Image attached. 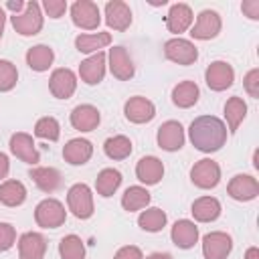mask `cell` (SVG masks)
<instances>
[{"label":"cell","mask_w":259,"mask_h":259,"mask_svg":"<svg viewBox=\"0 0 259 259\" xmlns=\"http://www.w3.org/2000/svg\"><path fill=\"white\" fill-rule=\"evenodd\" d=\"M227 125L217 115H200L188 125V138L198 152H219L227 142Z\"/></svg>","instance_id":"obj_1"},{"label":"cell","mask_w":259,"mask_h":259,"mask_svg":"<svg viewBox=\"0 0 259 259\" xmlns=\"http://www.w3.org/2000/svg\"><path fill=\"white\" fill-rule=\"evenodd\" d=\"M10 24L22 36H34V34H38L42 30V24H45V14H42L40 4L36 0L26 2L24 12L14 14V16L10 14Z\"/></svg>","instance_id":"obj_2"},{"label":"cell","mask_w":259,"mask_h":259,"mask_svg":"<svg viewBox=\"0 0 259 259\" xmlns=\"http://www.w3.org/2000/svg\"><path fill=\"white\" fill-rule=\"evenodd\" d=\"M67 208L73 212V217L81 221L93 217V192L85 182H77L67 190Z\"/></svg>","instance_id":"obj_3"},{"label":"cell","mask_w":259,"mask_h":259,"mask_svg":"<svg viewBox=\"0 0 259 259\" xmlns=\"http://www.w3.org/2000/svg\"><path fill=\"white\" fill-rule=\"evenodd\" d=\"M67 221L65 204L57 198H42L34 208V223L40 229H59Z\"/></svg>","instance_id":"obj_4"},{"label":"cell","mask_w":259,"mask_h":259,"mask_svg":"<svg viewBox=\"0 0 259 259\" xmlns=\"http://www.w3.org/2000/svg\"><path fill=\"white\" fill-rule=\"evenodd\" d=\"M164 57L176 65H182V67H188L192 63H196L198 59V49L194 47L192 40L188 38H180V36H174V38H168L164 42Z\"/></svg>","instance_id":"obj_5"},{"label":"cell","mask_w":259,"mask_h":259,"mask_svg":"<svg viewBox=\"0 0 259 259\" xmlns=\"http://www.w3.org/2000/svg\"><path fill=\"white\" fill-rule=\"evenodd\" d=\"M190 180L200 190H210L221 182V166L212 158H202L190 168Z\"/></svg>","instance_id":"obj_6"},{"label":"cell","mask_w":259,"mask_h":259,"mask_svg":"<svg viewBox=\"0 0 259 259\" xmlns=\"http://www.w3.org/2000/svg\"><path fill=\"white\" fill-rule=\"evenodd\" d=\"M71 12V20L77 28L81 30H97L99 22H101V12L99 6L91 0H77L71 4L69 8Z\"/></svg>","instance_id":"obj_7"},{"label":"cell","mask_w":259,"mask_h":259,"mask_svg":"<svg viewBox=\"0 0 259 259\" xmlns=\"http://www.w3.org/2000/svg\"><path fill=\"white\" fill-rule=\"evenodd\" d=\"M223 28V20H221V14L217 10H210V8H204L198 12L196 16V22L190 26V36L194 40H210L214 36H219Z\"/></svg>","instance_id":"obj_8"},{"label":"cell","mask_w":259,"mask_h":259,"mask_svg":"<svg viewBox=\"0 0 259 259\" xmlns=\"http://www.w3.org/2000/svg\"><path fill=\"white\" fill-rule=\"evenodd\" d=\"M204 81L210 91H227L235 83V69L227 61H212L204 71Z\"/></svg>","instance_id":"obj_9"},{"label":"cell","mask_w":259,"mask_h":259,"mask_svg":"<svg viewBox=\"0 0 259 259\" xmlns=\"http://www.w3.org/2000/svg\"><path fill=\"white\" fill-rule=\"evenodd\" d=\"M107 67H109L111 75L115 79H119V81H130L134 77V73H136V65L132 61V55L121 45L109 49V53H107Z\"/></svg>","instance_id":"obj_10"},{"label":"cell","mask_w":259,"mask_h":259,"mask_svg":"<svg viewBox=\"0 0 259 259\" xmlns=\"http://www.w3.org/2000/svg\"><path fill=\"white\" fill-rule=\"evenodd\" d=\"M156 142H158V148H162L166 152H178L186 142V134H184L182 123L176 119L164 121L156 132Z\"/></svg>","instance_id":"obj_11"},{"label":"cell","mask_w":259,"mask_h":259,"mask_svg":"<svg viewBox=\"0 0 259 259\" xmlns=\"http://www.w3.org/2000/svg\"><path fill=\"white\" fill-rule=\"evenodd\" d=\"M227 194L239 202L255 200L259 196V180L251 174H235L227 184Z\"/></svg>","instance_id":"obj_12"},{"label":"cell","mask_w":259,"mask_h":259,"mask_svg":"<svg viewBox=\"0 0 259 259\" xmlns=\"http://www.w3.org/2000/svg\"><path fill=\"white\" fill-rule=\"evenodd\" d=\"M233 251V239L225 231H210L202 237L204 259H227Z\"/></svg>","instance_id":"obj_13"},{"label":"cell","mask_w":259,"mask_h":259,"mask_svg":"<svg viewBox=\"0 0 259 259\" xmlns=\"http://www.w3.org/2000/svg\"><path fill=\"white\" fill-rule=\"evenodd\" d=\"M8 146H10L12 156H16L20 162L30 164V166H36L40 162V152L36 150V144H34V140H32L30 134H26V132L12 134Z\"/></svg>","instance_id":"obj_14"},{"label":"cell","mask_w":259,"mask_h":259,"mask_svg":"<svg viewBox=\"0 0 259 259\" xmlns=\"http://www.w3.org/2000/svg\"><path fill=\"white\" fill-rule=\"evenodd\" d=\"M49 89H51L53 97L69 99L77 91V75L67 67H59L49 77Z\"/></svg>","instance_id":"obj_15"},{"label":"cell","mask_w":259,"mask_h":259,"mask_svg":"<svg viewBox=\"0 0 259 259\" xmlns=\"http://www.w3.org/2000/svg\"><path fill=\"white\" fill-rule=\"evenodd\" d=\"M105 69H107V53L105 51H99L95 55H89L85 61H81V65H79V77L87 85H97V83L103 81Z\"/></svg>","instance_id":"obj_16"},{"label":"cell","mask_w":259,"mask_h":259,"mask_svg":"<svg viewBox=\"0 0 259 259\" xmlns=\"http://www.w3.org/2000/svg\"><path fill=\"white\" fill-rule=\"evenodd\" d=\"M123 115L132 123H148L156 117V105L142 95H134L123 103Z\"/></svg>","instance_id":"obj_17"},{"label":"cell","mask_w":259,"mask_h":259,"mask_svg":"<svg viewBox=\"0 0 259 259\" xmlns=\"http://www.w3.org/2000/svg\"><path fill=\"white\" fill-rule=\"evenodd\" d=\"M132 8L127 2L123 0H109L105 4V22L109 28L117 30V32H123L132 26Z\"/></svg>","instance_id":"obj_18"},{"label":"cell","mask_w":259,"mask_h":259,"mask_svg":"<svg viewBox=\"0 0 259 259\" xmlns=\"http://www.w3.org/2000/svg\"><path fill=\"white\" fill-rule=\"evenodd\" d=\"M192 20H194V14H192V8L184 2H176L170 6L164 22H166V28L168 32L180 36L182 32H186L190 26H192Z\"/></svg>","instance_id":"obj_19"},{"label":"cell","mask_w":259,"mask_h":259,"mask_svg":"<svg viewBox=\"0 0 259 259\" xmlns=\"http://www.w3.org/2000/svg\"><path fill=\"white\" fill-rule=\"evenodd\" d=\"M69 121L77 132H93V130H97V125L101 121V113L95 105L81 103V105L73 107V111L69 115Z\"/></svg>","instance_id":"obj_20"},{"label":"cell","mask_w":259,"mask_h":259,"mask_svg":"<svg viewBox=\"0 0 259 259\" xmlns=\"http://www.w3.org/2000/svg\"><path fill=\"white\" fill-rule=\"evenodd\" d=\"M47 239L36 231H26L18 237V259H45Z\"/></svg>","instance_id":"obj_21"},{"label":"cell","mask_w":259,"mask_h":259,"mask_svg":"<svg viewBox=\"0 0 259 259\" xmlns=\"http://www.w3.org/2000/svg\"><path fill=\"white\" fill-rule=\"evenodd\" d=\"M93 156V144L87 138H73L63 146V158L71 166H83Z\"/></svg>","instance_id":"obj_22"},{"label":"cell","mask_w":259,"mask_h":259,"mask_svg":"<svg viewBox=\"0 0 259 259\" xmlns=\"http://www.w3.org/2000/svg\"><path fill=\"white\" fill-rule=\"evenodd\" d=\"M136 178L146 184V186H154L164 178V162L156 156H144L138 160L136 164Z\"/></svg>","instance_id":"obj_23"},{"label":"cell","mask_w":259,"mask_h":259,"mask_svg":"<svg viewBox=\"0 0 259 259\" xmlns=\"http://www.w3.org/2000/svg\"><path fill=\"white\" fill-rule=\"evenodd\" d=\"M198 227L190 219H180L172 225L170 239L178 249H192L198 243Z\"/></svg>","instance_id":"obj_24"},{"label":"cell","mask_w":259,"mask_h":259,"mask_svg":"<svg viewBox=\"0 0 259 259\" xmlns=\"http://www.w3.org/2000/svg\"><path fill=\"white\" fill-rule=\"evenodd\" d=\"M28 176L36 184V188L42 190V192H47V194L59 190L61 184H63L61 172L57 168H53V166H32L30 172H28Z\"/></svg>","instance_id":"obj_25"},{"label":"cell","mask_w":259,"mask_h":259,"mask_svg":"<svg viewBox=\"0 0 259 259\" xmlns=\"http://www.w3.org/2000/svg\"><path fill=\"white\" fill-rule=\"evenodd\" d=\"M221 210L223 206L214 196H198L190 206V212L196 223H212L221 217Z\"/></svg>","instance_id":"obj_26"},{"label":"cell","mask_w":259,"mask_h":259,"mask_svg":"<svg viewBox=\"0 0 259 259\" xmlns=\"http://www.w3.org/2000/svg\"><path fill=\"white\" fill-rule=\"evenodd\" d=\"M111 45L109 32H83L75 36V49L85 55H95Z\"/></svg>","instance_id":"obj_27"},{"label":"cell","mask_w":259,"mask_h":259,"mask_svg":"<svg viewBox=\"0 0 259 259\" xmlns=\"http://www.w3.org/2000/svg\"><path fill=\"white\" fill-rule=\"evenodd\" d=\"M225 125H227V132L229 134H235L237 130H239V125L243 123V119L247 117V103H245V99L243 97H239V95H233V97H229L227 99V103H225Z\"/></svg>","instance_id":"obj_28"},{"label":"cell","mask_w":259,"mask_h":259,"mask_svg":"<svg viewBox=\"0 0 259 259\" xmlns=\"http://www.w3.org/2000/svg\"><path fill=\"white\" fill-rule=\"evenodd\" d=\"M26 65L36 71V73H45L51 69L53 61H55V51L49 45H34L26 51Z\"/></svg>","instance_id":"obj_29"},{"label":"cell","mask_w":259,"mask_h":259,"mask_svg":"<svg viewBox=\"0 0 259 259\" xmlns=\"http://www.w3.org/2000/svg\"><path fill=\"white\" fill-rule=\"evenodd\" d=\"M198 97H200V89L194 81H180L172 89V103L180 109H188V107L196 105Z\"/></svg>","instance_id":"obj_30"},{"label":"cell","mask_w":259,"mask_h":259,"mask_svg":"<svg viewBox=\"0 0 259 259\" xmlns=\"http://www.w3.org/2000/svg\"><path fill=\"white\" fill-rule=\"evenodd\" d=\"M152 200V194L148 192L146 186H127L121 194V206L127 212H136V210H144Z\"/></svg>","instance_id":"obj_31"},{"label":"cell","mask_w":259,"mask_h":259,"mask_svg":"<svg viewBox=\"0 0 259 259\" xmlns=\"http://www.w3.org/2000/svg\"><path fill=\"white\" fill-rule=\"evenodd\" d=\"M166 223H168V217L158 206H146L138 214V225L146 233H160L166 227Z\"/></svg>","instance_id":"obj_32"},{"label":"cell","mask_w":259,"mask_h":259,"mask_svg":"<svg viewBox=\"0 0 259 259\" xmlns=\"http://www.w3.org/2000/svg\"><path fill=\"white\" fill-rule=\"evenodd\" d=\"M121 180H123V178H121V172H119V170H115V168H103V170L97 174V178H95V190H97V194L103 196V198L113 196L115 190L119 188Z\"/></svg>","instance_id":"obj_33"},{"label":"cell","mask_w":259,"mask_h":259,"mask_svg":"<svg viewBox=\"0 0 259 259\" xmlns=\"http://www.w3.org/2000/svg\"><path fill=\"white\" fill-rule=\"evenodd\" d=\"M26 200V186L20 180L0 182V202L4 206H20Z\"/></svg>","instance_id":"obj_34"},{"label":"cell","mask_w":259,"mask_h":259,"mask_svg":"<svg viewBox=\"0 0 259 259\" xmlns=\"http://www.w3.org/2000/svg\"><path fill=\"white\" fill-rule=\"evenodd\" d=\"M134 146H132V140L123 134H117V136H111L103 142V152L109 160H125L130 154H132Z\"/></svg>","instance_id":"obj_35"},{"label":"cell","mask_w":259,"mask_h":259,"mask_svg":"<svg viewBox=\"0 0 259 259\" xmlns=\"http://www.w3.org/2000/svg\"><path fill=\"white\" fill-rule=\"evenodd\" d=\"M61 259H85V243L79 235H65L59 243Z\"/></svg>","instance_id":"obj_36"},{"label":"cell","mask_w":259,"mask_h":259,"mask_svg":"<svg viewBox=\"0 0 259 259\" xmlns=\"http://www.w3.org/2000/svg\"><path fill=\"white\" fill-rule=\"evenodd\" d=\"M34 136L40 140H49V142H57L61 138V125L53 115H45L40 119H36L34 123Z\"/></svg>","instance_id":"obj_37"},{"label":"cell","mask_w":259,"mask_h":259,"mask_svg":"<svg viewBox=\"0 0 259 259\" xmlns=\"http://www.w3.org/2000/svg\"><path fill=\"white\" fill-rule=\"evenodd\" d=\"M18 83V69L14 63L0 59V93L12 91Z\"/></svg>","instance_id":"obj_38"},{"label":"cell","mask_w":259,"mask_h":259,"mask_svg":"<svg viewBox=\"0 0 259 259\" xmlns=\"http://www.w3.org/2000/svg\"><path fill=\"white\" fill-rule=\"evenodd\" d=\"M40 8H42V12H45L49 18H53V20H59V18H61V16L67 12L69 4H67L65 0H42Z\"/></svg>","instance_id":"obj_39"},{"label":"cell","mask_w":259,"mask_h":259,"mask_svg":"<svg viewBox=\"0 0 259 259\" xmlns=\"http://www.w3.org/2000/svg\"><path fill=\"white\" fill-rule=\"evenodd\" d=\"M16 243V229L10 223H0V253L10 251Z\"/></svg>","instance_id":"obj_40"},{"label":"cell","mask_w":259,"mask_h":259,"mask_svg":"<svg viewBox=\"0 0 259 259\" xmlns=\"http://www.w3.org/2000/svg\"><path fill=\"white\" fill-rule=\"evenodd\" d=\"M243 87L245 91L249 93V97L253 99H259V69H249L243 77Z\"/></svg>","instance_id":"obj_41"},{"label":"cell","mask_w":259,"mask_h":259,"mask_svg":"<svg viewBox=\"0 0 259 259\" xmlns=\"http://www.w3.org/2000/svg\"><path fill=\"white\" fill-rule=\"evenodd\" d=\"M113 259H144V253L136 245H123V247H119L115 251Z\"/></svg>","instance_id":"obj_42"},{"label":"cell","mask_w":259,"mask_h":259,"mask_svg":"<svg viewBox=\"0 0 259 259\" xmlns=\"http://www.w3.org/2000/svg\"><path fill=\"white\" fill-rule=\"evenodd\" d=\"M241 12L251 20H259V0H245L241 4Z\"/></svg>","instance_id":"obj_43"},{"label":"cell","mask_w":259,"mask_h":259,"mask_svg":"<svg viewBox=\"0 0 259 259\" xmlns=\"http://www.w3.org/2000/svg\"><path fill=\"white\" fill-rule=\"evenodd\" d=\"M24 8H26V2H22V0H6V4H4V10H10L12 16L24 12Z\"/></svg>","instance_id":"obj_44"},{"label":"cell","mask_w":259,"mask_h":259,"mask_svg":"<svg viewBox=\"0 0 259 259\" xmlns=\"http://www.w3.org/2000/svg\"><path fill=\"white\" fill-rule=\"evenodd\" d=\"M8 172H10V160H8V156L4 152H0V180L2 182L8 176Z\"/></svg>","instance_id":"obj_45"},{"label":"cell","mask_w":259,"mask_h":259,"mask_svg":"<svg viewBox=\"0 0 259 259\" xmlns=\"http://www.w3.org/2000/svg\"><path fill=\"white\" fill-rule=\"evenodd\" d=\"M245 259H259V249L257 247H249L245 251Z\"/></svg>","instance_id":"obj_46"},{"label":"cell","mask_w":259,"mask_h":259,"mask_svg":"<svg viewBox=\"0 0 259 259\" xmlns=\"http://www.w3.org/2000/svg\"><path fill=\"white\" fill-rule=\"evenodd\" d=\"M4 26H6V10H4V6H0V38L4 34Z\"/></svg>","instance_id":"obj_47"},{"label":"cell","mask_w":259,"mask_h":259,"mask_svg":"<svg viewBox=\"0 0 259 259\" xmlns=\"http://www.w3.org/2000/svg\"><path fill=\"white\" fill-rule=\"evenodd\" d=\"M146 259H172V257H170V253H160V251H158V253H152V255H148Z\"/></svg>","instance_id":"obj_48"}]
</instances>
